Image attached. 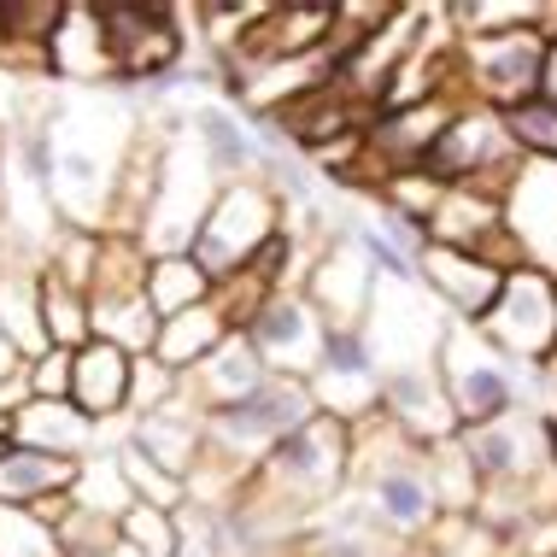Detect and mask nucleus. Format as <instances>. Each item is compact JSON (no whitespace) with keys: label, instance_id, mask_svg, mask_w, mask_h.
Listing matches in <instances>:
<instances>
[{"label":"nucleus","instance_id":"nucleus-8","mask_svg":"<svg viewBox=\"0 0 557 557\" xmlns=\"http://www.w3.org/2000/svg\"><path fill=\"white\" fill-rule=\"evenodd\" d=\"M417 171L441 188H475V194H499L505 200L510 176L522 171V153H517V141H510L499 112L463 100V107L451 112L446 135L429 147V159L417 164Z\"/></svg>","mask_w":557,"mask_h":557},{"label":"nucleus","instance_id":"nucleus-1","mask_svg":"<svg viewBox=\"0 0 557 557\" xmlns=\"http://www.w3.org/2000/svg\"><path fill=\"white\" fill-rule=\"evenodd\" d=\"M135 112L107 88H59L48 100V141H53V218L65 230L107 235L112 194L135 147Z\"/></svg>","mask_w":557,"mask_h":557},{"label":"nucleus","instance_id":"nucleus-10","mask_svg":"<svg viewBox=\"0 0 557 557\" xmlns=\"http://www.w3.org/2000/svg\"><path fill=\"white\" fill-rule=\"evenodd\" d=\"M475 335L522 370L546 364L557 352V276H546V270H534V264L505 270L499 299H493L487 318L475 323Z\"/></svg>","mask_w":557,"mask_h":557},{"label":"nucleus","instance_id":"nucleus-38","mask_svg":"<svg viewBox=\"0 0 557 557\" xmlns=\"http://www.w3.org/2000/svg\"><path fill=\"white\" fill-rule=\"evenodd\" d=\"M0 557H59L53 522L41 517V510L0 505Z\"/></svg>","mask_w":557,"mask_h":557},{"label":"nucleus","instance_id":"nucleus-20","mask_svg":"<svg viewBox=\"0 0 557 557\" xmlns=\"http://www.w3.org/2000/svg\"><path fill=\"white\" fill-rule=\"evenodd\" d=\"M41 264L48 252L24 247L0 230V335L18 346V358L48 352V335H41Z\"/></svg>","mask_w":557,"mask_h":557},{"label":"nucleus","instance_id":"nucleus-17","mask_svg":"<svg viewBox=\"0 0 557 557\" xmlns=\"http://www.w3.org/2000/svg\"><path fill=\"white\" fill-rule=\"evenodd\" d=\"M417 282H423V294L446 311L451 323H470L475 329L481 318H487V306L499 299L505 270L487 264V259H475V252L434 247V240H429V247L417 252Z\"/></svg>","mask_w":557,"mask_h":557},{"label":"nucleus","instance_id":"nucleus-5","mask_svg":"<svg viewBox=\"0 0 557 557\" xmlns=\"http://www.w3.org/2000/svg\"><path fill=\"white\" fill-rule=\"evenodd\" d=\"M441 387H446V405L458 417V429H481V423H499V417L522 411V405H540L529 394V387H540L534 370L510 364L470 323H451V318L441 335Z\"/></svg>","mask_w":557,"mask_h":557},{"label":"nucleus","instance_id":"nucleus-13","mask_svg":"<svg viewBox=\"0 0 557 557\" xmlns=\"http://www.w3.org/2000/svg\"><path fill=\"white\" fill-rule=\"evenodd\" d=\"M247 346L259 352L264 375H288V382H306L311 370H318L323 358V341H329V323L318 318V306H311L299 288H282L270 294L259 311L247 318Z\"/></svg>","mask_w":557,"mask_h":557},{"label":"nucleus","instance_id":"nucleus-12","mask_svg":"<svg viewBox=\"0 0 557 557\" xmlns=\"http://www.w3.org/2000/svg\"><path fill=\"white\" fill-rule=\"evenodd\" d=\"M306 394L318 405V417H335V423L358 429L382 411V364H375L364 323L358 329H329L318 370L306 375Z\"/></svg>","mask_w":557,"mask_h":557},{"label":"nucleus","instance_id":"nucleus-48","mask_svg":"<svg viewBox=\"0 0 557 557\" xmlns=\"http://www.w3.org/2000/svg\"><path fill=\"white\" fill-rule=\"evenodd\" d=\"M546 36H557V7H552V24H546Z\"/></svg>","mask_w":557,"mask_h":557},{"label":"nucleus","instance_id":"nucleus-43","mask_svg":"<svg viewBox=\"0 0 557 557\" xmlns=\"http://www.w3.org/2000/svg\"><path fill=\"white\" fill-rule=\"evenodd\" d=\"M534 100L557 112V36H546V59H540V88H534Z\"/></svg>","mask_w":557,"mask_h":557},{"label":"nucleus","instance_id":"nucleus-3","mask_svg":"<svg viewBox=\"0 0 557 557\" xmlns=\"http://www.w3.org/2000/svg\"><path fill=\"white\" fill-rule=\"evenodd\" d=\"M352 481V429L335 417H311L294 434H282L264 451V463L247 475V499H259L282 517L306 522L311 510H323L329 499H341Z\"/></svg>","mask_w":557,"mask_h":557},{"label":"nucleus","instance_id":"nucleus-21","mask_svg":"<svg viewBox=\"0 0 557 557\" xmlns=\"http://www.w3.org/2000/svg\"><path fill=\"white\" fill-rule=\"evenodd\" d=\"M41 65H48V77H59L65 88H95V83L117 77L107 29H100V12L88 7V0H71V7L59 12L48 48H41Z\"/></svg>","mask_w":557,"mask_h":557},{"label":"nucleus","instance_id":"nucleus-30","mask_svg":"<svg viewBox=\"0 0 557 557\" xmlns=\"http://www.w3.org/2000/svg\"><path fill=\"white\" fill-rule=\"evenodd\" d=\"M200 299H212V282L206 270L188 259V252H171V259H147V306L153 318H176V311H194Z\"/></svg>","mask_w":557,"mask_h":557},{"label":"nucleus","instance_id":"nucleus-24","mask_svg":"<svg viewBox=\"0 0 557 557\" xmlns=\"http://www.w3.org/2000/svg\"><path fill=\"white\" fill-rule=\"evenodd\" d=\"M129 352H117L107 341H83L71 352V405L88 417L95 429L129 423Z\"/></svg>","mask_w":557,"mask_h":557},{"label":"nucleus","instance_id":"nucleus-11","mask_svg":"<svg viewBox=\"0 0 557 557\" xmlns=\"http://www.w3.org/2000/svg\"><path fill=\"white\" fill-rule=\"evenodd\" d=\"M441 335H446V311L423 294V282H382L375 276V294L364 311V341H370L382 375L434 364L441 358Z\"/></svg>","mask_w":557,"mask_h":557},{"label":"nucleus","instance_id":"nucleus-22","mask_svg":"<svg viewBox=\"0 0 557 557\" xmlns=\"http://www.w3.org/2000/svg\"><path fill=\"white\" fill-rule=\"evenodd\" d=\"M0 434L24 451H48V458H65V463H83L100 451V429L88 423L71 399H24L18 411L0 423Z\"/></svg>","mask_w":557,"mask_h":557},{"label":"nucleus","instance_id":"nucleus-33","mask_svg":"<svg viewBox=\"0 0 557 557\" xmlns=\"http://www.w3.org/2000/svg\"><path fill=\"white\" fill-rule=\"evenodd\" d=\"M65 499L83 505V510H100V517H124V510L135 505L129 487H124V470H117L112 451H95V458L77 463V481H71Z\"/></svg>","mask_w":557,"mask_h":557},{"label":"nucleus","instance_id":"nucleus-19","mask_svg":"<svg viewBox=\"0 0 557 557\" xmlns=\"http://www.w3.org/2000/svg\"><path fill=\"white\" fill-rule=\"evenodd\" d=\"M382 417L417 446L451 441V434H458V417H451L446 387H441V358H434V364H417V370H387L382 375Z\"/></svg>","mask_w":557,"mask_h":557},{"label":"nucleus","instance_id":"nucleus-44","mask_svg":"<svg viewBox=\"0 0 557 557\" xmlns=\"http://www.w3.org/2000/svg\"><path fill=\"white\" fill-rule=\"evenodd\" d=\"M24 370V358H18V346H12L7 335H0V382H12V375Z\"/></svg>","mask_w":557,"mask_h":557},{"label":"nucleus","instance_id":"nucleus-37","mask_svg":"<svg viewBox=\"0 0 557 557\" xmlns=\"http://www.w3.org/2000/svg\"><path fill=\"white\" fill-rule=\"evenodd\" d=\"M429 481H434V499H441V510H475L481 487L470 475V458H463L458 434L441 446H429Z\"/></svg>","mask_w":557,"mask_h":557},{"label":"nucleus","instance_id":"nucleus-23","mask_svg":"<svg viewBox=\"0 0 557 557\" xmlns=\"http://www.w3.org/2000/svg\"><path fill=\"white\" fill-rule=\"evenodd\" d=\"M124 446H135L147 463H159L164 475L188 481L194 463H200V451H206V417L194 411V405H183V399H164L159 411L129 417Z\"/></svg>","mask_w":557,"mask_h":557},{"label":"nucleus","instance_id":"nucleus-14","mask_svg":"<svg viewBox=\"0 0 557 557\" xmlns=\"http://www.w3.org/2000/svg\"><path fill=\"white\" fill-rule=\"evenodd\" d=\"M95 12H100V29H107L112 71L124 83L171 77L176 71L188 36H183V24L171 18V7H95Z\"/></svg>","mask_w":557,"mask_h":557},{"label":"nucleus","instance_id":"nucleus-35","mask_svg":"<svg viewBox=\"0 0 557 557\" xmlns=\"http://www.w3.org/2000/svg\"><path fill=\"white\" fill-rule=\"evenodd\" d=\"M117 540L141 557H183L176 510H159V505H129L124 517H117Z\"/></svg>","mask_w":557,"mask_h":557},{"label":"nucleus","instance_id":"nucleus-26","mask_svg":"<svg viewBox=\"0 0 557 557\" xmlns=\"http://www.w3.org/2000/svg\"><path fill=\"white\" fill-rule=\"evenodd\" d=\"M183 124H188V135H194V147L206 153V164H212L218 183H240V176H270L264 141H259V135H252L247 124H235V112H223V107H194Z\"/></svg>","mask_w":557,"mask_h":557},{"label":"nucleus","instance_id":"nucleus-45","mask_svg":"<svg viewBox=\"0 0 557 557\" xmlns=\"http://www.w3.org/2000/svg\"><path fill=\"white\" fill-rule=\"evenodd\" d=\"M546 423H552V458H557V411H546Z\"/></svg>","mask_w":557,"mask_h":557},{"label":"nucleus","instance_id":"nucleus-4","mask_svg":"<svg viewBox=\"0 0 557 557\" xmlns=\"http://www.w3.org/2000/svg\"><path fill=\"white\" fill-rule=\"evenodd\" d=\"M218 176L206 153L194 147L188 124H164V153H159V183H153V206H147L141 230H135V247L147 259H171V252H188L194 235H200L206 212L218 200Z\"/></svg>","mask_w":557,"mask_h":557},{"label":"nucleus","instance_id":"nucleus-40","mask_svg":"<svg viewBox=\"0 0 557 557\" xmlns=\"http://www.w3.org/2000/svg\"><path fill=\"white\" fill-rule=\"evenodd\" d=\"M164 399H176V375L159 364V358H135L129 364V417H147V411H159Z\"/></svg>","mask_w":557,"mask_h":557},{"label":"nucleus","instance_id":"nucleus-28","mask_svg":"<svg viewBox=\"0 0 557 557\" xmlns=\"http://www.w3.org/2000/svg\"><path fill=\"white\" fill-rule=\"evenodd\" d=\"M230 335H235V329L223 323V311L212 306V299H200L194 311H176V318L159 323V341H153V352H147V358H159L171 375H188L206 352H212V346H223Z\"/></svg>","mask_w":557,"mask_h":557},{"label":"nucleus","instance_id":"nucleus-32","mask_svg":"<svg viewBox=\"0 0 557 557\" xmlns=\"http://www.w3.org/2000/svg\"><path fill=\"white\" fill-rule=\"evenodd\" d=\"M48 522H53L59 557H112L117 552V517H100V510L59 499Z\"/></svg>","mask_w":557,"mask_h":557},{"label":"nucleus","instance_id":"nucleus-27","mask_svg":"<svg viewBox=\"0 0 557 557\" xmlns=\"http://www.w3.org/2000/svg\"><path fill=\"white\" fill-rule=\"evenodd\" d=\"M71 481H77V463L48 458V451H24L12 441L0 446V505L53 517V505L71 493Z\"/></svg>","mask_w":557,"mask_h":557},{"label":"nucleus","instance_id":"nucleus-16","mask_svg":"<svg viewBox=\"0 0 557 557\" xmlns=\"http://www.w3.org/2000/svg\"><path fill=\"white\" fill-rule=\"evenodd\" d=\"M429 240L434 247H458V252H475V259L499 264V270H517L522 252L505 230V200L499 194H475V188H446L441 206L429 218Z\"/></svg>","mask_w":557,"mask_h":557},{"label":"nucleus","instance_id":"nucleus-46","mask_svg":"<svg viewBox=\"0 0 557 557\" xmlns=\"http://www.w3.org/2000/svg\"><path fill=\"white\" fill-rule=\"evenodd\" d=\"M183 557H218V552H206V546H183Z\"/></svg>","mask_w":557,"mask_h":557},{"label":"nucleus","instance_id":"nucleus-7","mask_svg":"<svg viewBox=\"0 0 557 557\" xmlns=\"http://www.w3.org/2000/svg\"><path fill=\"white\" fill-rule=\"evenodd\" d=\"M88 341L141 358L159 341V318L147 306V252L129 235H100V259L88 276Z\"/></svg>","mask_w":557,"mask_h":557},{"label":"nucleus","instance_id":"nucleus-47","mask_svg":"<svg viewBox=\"0 0 557 557\" xmlns=\"http://www.w3.org/2000/svg\"><path fill=\"white\" fill-rule=\"evenodd\" d=\"M112 557H141V552H129V546H124V540H117V552H112Z\"/></svg>","mask_w":557,"mask_h":557},{"label":"nucleus","instance_id":"nucleus-25","mask_svg":"<svg viewBox=\"0 0 557 557\" xmlns=\"http://www.w3.org/2000/svg\"><path fill=\"white\" fill-rule=\"evenodd\" d=\"M259 382H264L259 352L247 346V335H230L223 346H212L188 375H176V399L194 405L200 417H212V411H223V405H235L240 394H252Z\"/></svg>","mask_w":557,"mask_h":557},{"label":"nucleus","instance_id":"nucleus-42","mask_svg":"<svg viewBox=\"0 0 557 557\" xmlns=\"http://www.w3.org/2000/svg\"><path fill=\"white\" fill-rule=\"evenodd\" d=\"M24 382H29V399H71V352L48 346V352L24 358Z\"/></svg>","mask_w":557,"mask_h":557},{"label":"nucleus","instance_id":"nucleus-15","mask_svg":"<svg viewBox=\"0 0 557 557\" xmlns=\"http://www.w3.org/2000/svg\"><path fill=\"white\" fill-rule=\"evenodd\" d=\"M299 294L318 306V318L329 329H358V323H364V311H370V294H375V270H370L364 252H358V240L346 230H335L318 247V259H311Z\"/></svg>","mask_w":557,"mask_h":557},{"label":"nucleus","instance_id":"nucleus-9","mask_svg":"<svg viewBox=\"0 0 557 557\" xmlns=\"http://www.w3.org/2000/svg\"><path fill=\"white\" fill-rule=\"evenodd\" d=\"M540 59H546V24L540 29H505V36H470L451 41L463 100L487 112H517L540 88Z\"/></svg>","mask_w":557,"mask_h":557},{"label":"nucleus","instance_id":"nucleus-6","mask_svg":"<svg viewBox=\"0 0 557 557\" xmlns=\"http://www.w3.org/2000/svg\"><path fill=\"white\" fill-rule=\"evenodd\" d=\"M282 218H288V200H282V188L270 176L223 183L212 212L200 223V235H194L188 259L206 270V282H230L282 235Z\"/></svg>","mask_w":557,"mask_h":557},{"label":"nucleus","instance_id":"nucleus-49","mask_svg":"<svg viewBox=\"0 0 557 557\" xmlns=\"http://www.w3.org/2000/svg\"><path fill=\"white\" fill-rule=\"evenodd\" d=\"M0 41H7V29H0Z\"/></svg>","mask_w":557,"mask_h":557},{"label":"nucleus","instance_id":"nucleus-41","mask_svg":"<svg viewBox=\"0 0 557 557\" xmlns=\"http://www.w3.org/2000/svg\"><path fill=\"white\" fill-rule=\"evenodd\" d=\"M264 12H270V7H259V0H247V7H200V24H206L200 36L212 41L218 53H230L235 41L247 36V29L259 24V18H264Z\"/></svg>","mask_w":557,"mask_h":557},{"label":"nucleus","instance_id":"nucleus-36","mask_svg":"<svg viewBox=\"0 0 557 557\" xmlns=\"http://www.w3.org/2000/svg\"><path fill=\"white\" fill-rule=\"evenodd\" d=\"M112 458H117V470H124V487H129V499L135 505H159V510H183L188 505V487L176 475H164L159 463H147L135 446L117 441L112 446Z\"/></svg>","mask_w":557,"mask_h":557},{"label":"nucleus","instance_id":"nucleus-34","mask_svg":"<svg viewBox=\"0 0 557 557\" xmlns=\"http://www.w3.org/2000/svg\"><path fill=\"white\" fill-rule=\"evenodd\" d=\"M429 557H505V540L475 510H446L429 529Z\"/></svg>","mask_w":557,"mask_h":557},{"label":"nucleus","instance_id":"nucleus-39","mask_svg":"<svg viewBox=\"0 0 557 557\" xmlns=\"http://www.w3.org/2000/svg\"><path fill=\"white\" fill-rule=\"evenodd\" d=\"M499 117H505V129H510V141H517V153H522V159L557 164V112H552V107L529 100V107L499 112Z\"/></svg>","mask_w":557,"mask_h":557},{"label":"nucleus","instance_id":"nucleus-31","mask_svg":"<svg viewBox=\"0 0 557 557\" xmlns=\"http://www.w3.org/2000/svg\"><path fill=\"white\" fill-rule=\"evenodd\" d=\"M41 335H48V346H65V352H77L88 341V294L59 282L48 264H41Z\"/></svg>","mask_w":557,"mask_h":557},{"label":"nucleus","instance_id":"nucleus-29","mask_svg":"<svg viewBox=\"0 0 557 557\" xmlns=\"http://www.w3.org/2000/svg\"><path fill=\"white\" fill-rule=\"evenodd\" d=\"M557 0H458L446 7L451 41H470V36H505V29H540L552 24Z\"/></svg>","mask_w":557,"mask_h":557},{"label":"nucleus","instance_id":"nucleus-2","mask_svg":"<svg viewBox=\"0 0 557 557\" xmlns=\"http://www.w3.org/2000/svg\"><path fill=\"white\" fill-rule=\"evenodd\" d=\"M346 493L358 499V517L387 540H429V529L446 517L429 481V446L405 441L382 411L352 429V481Z\"/></svg>","mask_w":557,"mask_h":557},{"label":"nucleus","instance_id":"nucleus-18","mask_svg":"<svg viewBox=\"0 0 557 557\" xmlns=\"http://www.w3.org/2000/svg\"><path fill=\"white\" fill-rule=\"evenodd\" d=\"M505 230L517 240L522 264L557 276V164L522 159V171L505 188Z\"/></svg>","mask_w":557,"mask_h":557}]
</instances>
